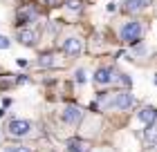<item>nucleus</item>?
<instances>
[{
  "instance_id": "10",
  "label": "nucleus",
  "mask_w": 157,
  "mask_h": 152,
  "mask_svg": "<svg viewBox=\"0 0 157 152\" xmlns=\"http://www.w3.org/2000/svg\"><path fill=\"white\" fill-rule=\"evenodd\" d=\"M88 143L81 141V139H70L67 141V152H88Z\"/></svg>"
},
{
  "instance_id": "9",
  "label": "nucleus",
  "mask_w": 157,
  "mask_h": 152,
  "mask_svg": "<svg viewBox=\"0 0 157 152\" xmlns=\"http://www.w3.org/2000/svg\"><path fill=\"white\" fill-rule=\"evenodd\" d=\"M137 117L146 123V125H151V123H157V112H155V107H141Z\"/></svg>"
},
{
  "instance_id": "15",
  "label": "nucleus",
  "mask_w": 157,
  "mask_h": 152,
  "mask_svg": "<svg viewBox=\"0 0 157 152\" xmlns=\"http://www.w3.org/2000/svg\"><path fill=\"white\" fill-rule=\"evenodd\" d=\"M65 7L70 11H81V0H65Z\"/></svg>"
},
{
  "instance_id": "1",
  "label": "nucleus",
  "mask_w": 157,
  "mask_h": 152,
  "mask_svg": "<svg viewBox=\"0 0 157 152\" xmlns=\"http://www.w3.org/2000/svg\"><path fill=\"white\" fill-rule=\"evenodd\" d=\"M141 34H144V27H141L139 20H130V23H126L124 27H121V40L128 43V45H135V43H139L141 40Z\"/></svg>"
},
{
  "instance_id": "11",
  "label": "nucleus",
  "mask_w": 157,
  "mask_h": 152,
  "mask_svg": "<svg viewBox=\"0 0 157 152\" xmlns=\"http://www.w3.org/2000/svg\"><path fill=\"white\" fill-rule=\"evenodd\" d=\"M144 139H146V143H148V146H157V123H151V125L146 128Z\"/></svg>"
},
{
  "instance_id": "3",
  "label": "nucleus",
  "mask_w": 157,
  "mask_h": 152,
  "mask_svg": "<svg viewBox=\"0 0 157 152\" xmlns=\"http://www.w3.org/2000/svg\"><path fill=\"white\" fill-rule=\"evenodd\" d=\"M132 105H135V96L130 92H119L112 96V107L115 110H130Z\"/></svg>"
},
{
  "instance_id": "6",
  "label": "nucleus",
  "mask_w": 157,
  "mask_h": 152,
  "mask_svg": "<svg viewBox=\"0 0 157 152\" xmlns=\"http://www.w3.org/2000/svg\"><path fill=\"white\" fill-rule=\"evenodd\" d=\"M115 81V69H110V67H99L94 72V83L99 85H108Z\"/></svg>"
},
{
  "instance_id": "12",
  "label": "nucleus",
  "mask_w": 157,
  "mask_h": 152,
  "mask_svg": "<svg viewBox=\"0 0 157 152\" xmlns=\"http://www.w3.org/2000/svg\"><path fill=\"white\" fill-rule=\"evenodd\" d=\"M34 18H36V9H34V7H25V9L18 11V20L20 23H32Z\"/></svg>"
},
{
  "instance_id": "21",
  "label": "nucleus",
  "mask_w": 157,
  "mask_h": 152,
  "mask_svg": "<svg viewBox=\"0 0 157 152\" xmlns=\"http://www.w3.org/2000/svg\"><path fill=\"white\" fill-rule=\"evenodd\" d=\"M155 83H157V78H155Z\"/></svg>"
},
{
  "instance_id": "17",
  "label": "nucleus",
  "mask_w": 157,
  "mask_h": 152,
  "mask_svg": "<svg viewBox=\"0 0 157 152\" xmlns=\"http://www.w3.org/2000/svg\"><path fill=\"white\" fill-rule=\"evenodd\" d=\"M74 78H76V83H78V85H83V83H85V72H83V69H76Z\"/></svg>"
},
{
  "instance_id": "8",
  "label": "nucleus",
  "mask_w": 157,
  "mask_h": 152,
  "mask_svg": "<svg viewBox=\"0 0 157 152\" xmlns=\"http://www.w3.org/2000/svg\"><path fill=\"white\" fill-rule=\"evenodd\" d=\"M36 40H38L36 32L27 29V27L18 29V43H20V45H27V47H32V45H36Z\"/></svg>"
},
{
  "instance_id": "4",
  "label": "nucleus",
  "mask_w": 157,
  "mask_h": 152,
  "mask_svg": "<svg viewBox=\"0 0 157 152\" xmlns=\"http://www.w3.org/2000/svg\"><path fill=\"white\" fill-rule=\"evenodd\" d=\"M63 52H65L67 56H78L83 52V40L76 38V36H70V38L63 40Z\"/></svg>"
},
{
  "instance_id": "2",
  "label": "nucleus",
  "mask_w": 157,
  "mask_h": 152,
  "mask_svg": "<svg viewBox=\"0 0 157 152\" xmlns=\"http://www.w3.org/2000/svg\"><path fill=\"white\" fill-rule=\"evenodd\" d=\"M32 132V123L25 121V119H13L7 123V134L13 136V139H23Z\"/></svg>"
},
{
  "instance_id": "18",
  "label": "nucleus",
  "mask_w": 157,
  "mask_h": 152,
  "mask_svg": "<svg viewBox=\"0 0 157 152\" xmlns=\"http://www.w3.org/2000/svg\"><path fill=\"white\" fill-rule=\"evenodd\" d=\"M9 45H11V43H9V38H7V36H0V49H7Z\"/></svg>"
},
{
  "instance_id": "19",
  "label": "nucleus",
  "mask_w": 157,
  "mask_h": 152,
  "mask_svg": "<svg viewBox=\"0 0 157 152\" xmlns=\"http://www.w3.org/2000/svg\"><path fill=\"white\" fill-rule=\"evenodd\" d=\"M119 83H124V85H130V78H128L126 74H119Z\"/></svg>"
},
{
  "instance_id": "14",
  "label": "nucleus",
  "mask_w": 157,
  "mask_h": 152,
  "mask_svg": "<svg viewBox=\"0 0 157 152\" xmlns=\"http://www.w3.org/2000/svg\"><path fill=\"white\" fill-rule=\"evenodd\" d=\"M13 83H16V81H13V78H11V74H5V76H0V87H11V85Z\"/></svg>"
},
{
  "instance_id": "20",
  "label": "nucleus",
  "mask_w": 157,
  "mask_h": 152,
  "mask_svg": "<svg viewBox=\"0 0 157 152\" xmlns=\"http://www.w3.org/2000/svg\"><path fill=\"white\" fill-rule=\"evenodd\" d=\"M59 2H61V0H47V5H49V7H56Z\"/></svg>"
},
{
  "instance_id": "16",
  "label": "nucleus",
  "mask_w": 157,
  "mask_h": 152,
  "mask_svg": "<svg viewBox=\"0 0 157 152\" xmlns=\"http://www.w3.org/2000/svg\"><path fill=\"white\" fill-rule=\"evenodd\" d=\"M9 152H34V150H32L29 146H11Z\"/></svg>"
},
{
  "instance_id": "7",
  "label": "nucleus",
  "mask_w": 157,
  "mask_h": 152,
  "mask_svg": "<svg viewBox=\"0 0 157 152\" xmlns=\"http://www.w3.org/2000/svg\"><path fill=\"white\" fill-rule=\"evenodd\" d=\"M153 0H124V11L126 13H137L141 9H146Z\"/></svg>"
},
{
  "instance_id": "13",
  "label": "nucleus",
  "mask_w": 157,
  "mask_h": 152,
  "mask_svg": "<svg viewBox=\"0 0 157 152\" xmlns=\"http://www.w3.org/2000/svg\"><path fill=\"white\" fill-rule=\"evenodd\" d=\"M38 65L40 67H54V65H59V58H56L54 54H45L38 58Z\"/></svg>"
},
{
  "instance_id": "5",
  "label": "nucleus",
  "mask_w": 157,
  "mask_h": 152,
  "mask_svg": "<svg viewBox=\"0 0 157 152\" xmlns=\"http://www.w3.org/2000/svg\"><path fill=\"white\" fill-rule=\"evenodd\" d=\"M61 117H63L65 123H70V125H76V123H81V119H83V110L76 107V105H67Z\"/></svg>"
}]
</instances>
